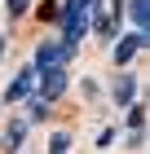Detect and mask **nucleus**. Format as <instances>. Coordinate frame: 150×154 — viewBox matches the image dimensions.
<instances>
[{
  "mask_svg": "<svg viewBox=\"0 0 150 154\" xmlns=\"http://www.w3.org/2000/svg\"><path fill=\"white\" fill-rule=\"evenodd\" d=\"M97 13H102V0H66V5H62V44L66 48H75L84 40V31H88V22L93 18H97Z\"/></svg>",
  "mask_w": 150,
  "mask_h": 154,
  "instance_id": "f257e3e1",
  "label": "nucleus"
},
{
  "mask_svg": "<svg viewBox=\"0 0 150 154\" xmlns=\"http://www.w3.org/2000/svg\"><path fill=\"white\" fill-rule=\"evenodd\" d=\"M71 57H75V48H66L62 40H40V48H35V62H31V71H35V75H44V71H58V66H66Z\"/></svg>",
  "mask_w": 150,
  "mask_h": 154,
  "instance_id": "f03ea898",
  "label": "nucleus"
},
{
  "mask_svg": "<svg viewBox=\"0 0 150 154\" xmlns=\"http://www.w3.org/2000/svg\"><path fill=\"white\" fill-rule=\"evenodd\" d=\"M35 84H40V93H35V97H40L44 106H49V101H58V97L66 93V66H58V71H44Z\"/></svg>",
  "mask_w": 150,
  "mask_h": 154,
  "instance_id": "7ed1b4c3",
  "label": "nucleus"
},
{
  "mask_svg": "<svg viewBox=\"0 0 150 154\" xmlns=\"http://www.w3.org/2000/svg\"><path fill=\"white\" fill-rule=\"evenodd\" d=\"M35 79H40V75H35L31 66H27V71H18V79H13L9 88H5V106H13V101H22V97H31Z\"/></svg>",
  "mask_w": 150,
  "mask_h": 154,
  "instance_id": "20e7f679",
  "label": "nucleus"
},
{
  "mask_svg": "<svg viewBox=\"0 0 150 154\" xmlns=\"http://www.w3.org/2000/svg\"><path fill=\"white\" fill-rule=\"evenodd\" d=\"M146 40H150V35H141V31H128V35L115 44V62H119V66H128V62H132V53H141V48H146Z\"/></svg>",
  "mask_w": 150,
  "mask_h": 154,
  "instance_id": "39448f33",
  "label": "nucleus"
},
{
  "mask_svg": "<svg viewBox=\"0 0 150 154\" xmlns=\"http://www.w3.org/2000/svg\"><path fill=\"white\" fill-rule=\"evenodd\" d=\"M128 18H132V31L150 35V0H128Z\"/></svg>",
  "mask_w": 150,
  "mask_h": 154,
  "instance_id": "423d86ee",
  "label": "nucleus"
},
{
  "mask_svg": "<svg viewBox=\"0 0 150 154\" xmlns=\"http://www.w3.org/2000/svg\"><path fill=\"white\" fill-rule=\"evenodd\" d=\"M132 97H137V79L124 71V75L115 79V106H132Z\"/></svg>",
  "mask_w": 150,
  "mask_h": 154,
  "instance_id": "0eeeda50",
  "label": "nucleus"
},
{
  "mask_svg": "<svg viewBox=\"0 0 150 154\" xmlns=\"http://www.w3.org/2000/svg\"><path fill=\"white\" fill-rule=\"evenodd\" d=\"M22 137H27V123L18 119V123H9V132H5V150H18L22 145Z\"/></svg>",
  "mask_w": 150,
  "mask_h": 154,
  "instance_id": "6e6552de",
  "label": "nucleus"
},
{
  "mask_svg": "<svg viewBox=\"0 0 150 154\" xmlns=\"http://www.w3.org/2000/svg\"><path fill=\"white\" fill-rule=\"evenodd\" d=\"M71 150V137L66 132H53V137H49V154H66Z\"/></svg>",
  "mask_w": 150,
  "mask_h": 154,
  "instance_id": "1a4fd4ad",
  "label": "nucleus"
},
{
  "mask_svg": "<svg viewBox=\"0 0 150 154\" xmlns=\"http://www.w3.org/2000/svg\"><path fill=\"white\" fill-rule=\"evenodd\" d=\"M128 128H132V132H141V128H146V110H141V106H132V110H128Z\"/></svg>",
  "mask_w": 150,
  "mask_h": 154,
  "instance_id": "9d476101",
  "label": "nucleus"
},
{
  "mask_svg": "<svg viewBox=\"0 0 150 154\" xmlns=\"http://www.w3.org/2000/svg\"><path fill=\"white\" fill-rule=\"evenodd\" d=\"M40 119H49V106L40 101V97L31 93V123H40Z\"/></svg>",
  "mask_w": 150,
  "mask_h": 154,
  "instance_id": "9b49d317",
  "label": "nucleus"
},
{
  "mask_svg": "<svg viewBox=\"0 0 150 154\" xmlns=\"http://www.w3.org/2000/svg\"><path fill=\"white\" fill-rule=\"evenodd\" d=\"M115 141H119V132H115V128H102V137H97V145H102V150H110Z\"/></svg>",
  "mask_w": 150,
  "mask_h": 154,
  "instance_id": "f8f14e48",
  "label": "nucleus"
},
{
  "mask_svg": "<svg viewBox=\"0 0 150 154\" xmlns=\"http://www.w3.org/2000/svg\"><path fill=\"white\" fill-rule=\"evenodd\" d=\"M27 5H31V0H9V13H13V18H22V13H27Z\"/></svg>",
  "mask_w": 150,
  "mask_h": 154,
  "instance_id": "ddd939ff",
  "label": "nucleus"
},
{
  "mask_svg": "<svg viewBox=\"0 0 150 154\" xmlns=\"http://www.w3.org/2000/svg\"><path fill=\"white\" fill-rule=\"evenodd\" d=\"M0 57H5V35H0Z\"/></svg>",
  "mask_w": 150,
  "mask_h": 154,
  "instance_id": "4468645a",
  "label": "nucleus"
}]
</instances>
